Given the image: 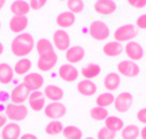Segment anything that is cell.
Instances as JSON below:
<instances>
[{"label": "cell", "instance_id": "obj_18", "mask_svg": "<svg viewBox=\"0 0 146 139\" xmlns=\"http://www.w3.org/2000/svg\"><path fill=\"white\" fill-rule=\"evenodd\" d=\"M21 135V127L18 122L11 121L1 129V139H20Z\"/></svg>", "mask_w": 146, "mask_h": 139}, {"label": "cell", "instance_id": "obj_29", "mask_svg": "<svg viewBox=\"0 0 146 139\" xmlns=\"http://www.w3.org/2000/svg\"><path fill=\"white\" fill-rule=\"evenodd\" d=\"M35 49H36V52H38L39 56L51 53V52H55L54 44H52V42L48 40L47 38H40V39L35 43Z\"/></svg>", "mask_w": 146, "mask_h": 139}, {"label": "cell", "instance_id": "obj_47", "mask_svg": "<svg viewBox=\"0 0 146 139\" xmlns=\"http://www.w3.org/2000/svg\"><path fill=\"white\" fill-rule=\"evenodd\" d=\"M0 29H1V22H0Z\"/></svg>", "mask_w": 146, "mask_h": 139}, {"label": "cell", "instance_id": "obj_27", "mask_svg": "<svg viewBox=\"0 0 146 139\" xmlns=\"http://www.w3.org/2000/svg\"><path fill=\"white\" fill-rule=\"evenodd\" d=\"M81 74L85 79H94L100 74V67L98 64L94 63H89L85 67H82Z\"/></svg>", "mask_w": 146, "mask_h": 139}, {"label": "cell", "instance_id": "obj_26", "mask_svg": "<svg viewBox=\"0 0 146 139\" xmlns=\"http://www.w3.org/2000/svg\"><path fill=\"white\" fill-rule=\"evenodd\" d=\"M11 12L13 16H26L30 12V5L25 0H15L11 4Z\"/></svg>", "mask_w": 146, "mask_h": 139}, {"label": "cell", "instance_id": "obj_40", "mask_svg": "<svg viewBox=\"0 0 146 139\" xmlns=\"http://www.w3.org/2000/svg\"><path fill=\"white\" fill-rule=\"evenodd\" d=\"M136 117H137V120H138V122L146 125V107H145V108H141L140 111L137 112Z\"/></svg>", "mask_w": 146, "mask_h": 139}, {"label": "cell", "instance_id": "obj_44", "mask_svg": "<svg viewBox=\"0 0 146 139\" xmlns=\"http://www.w3.org/2000/svg\"><path fill=\"white\" fill-rule=\"evenodd\" d=\"M5 1H7V0H0V9L5 5Z\"/></svg>", "mask_w": 146, "mask_h": 139}, {"label": "cell", "instance_id": "obj_11", "mask_svg": "<svg viewBox=\"0 0 146 139\" xmlns=\"http://www.w3.org/2000/svg\"><path fill=\"white\" fill-rule=\"evenodd\" d=\"M56 64H58V55H56V52H51V53L42 55L38 57L36 68L40 72H50L56 67Z\"/></svg>", "mask_w": 146, "mask_h": 139}, {"label": "cell", "instance_id": "obj_32", "mask_svg": "<svg viewBox=\"0 0 146 139\" xmlns=\"http://www.w3.org/2000/svg\"><path fill=\"white\" fill-rule=\"evenodd\" d=\"M140 131L141 129L134 124H129L127 126L123 127L121 133V139H137L140 136Z\"/></svg>", "mask_w": 146, "mask_h": 139}, {"label": "cell", "instance_id": "obj_49", "mask_svg": "<svg viewBox=\"0 0 146 139\" xmlns=\"http://www.w3.org/2000/svg\"><path fill=\"white\" fill-rule=\"evenodd\" d=\"M0 139H1V135H0Z\"/></svg>", "mask_w": 146, "mask_h": 139}, {"label": "cell", "instance_id": "obj_21", "mask_svg": "<svg viewBox=\"0 0 146 139\" xmlns=\"http://www.w3.org/2000/svg\"><path fill=\"white\" fill-rule=\"evenodd\" d=\"M123 51H124L123 43L117 40H110L103 45V53L108 57H117L123 53Z\"/></svg>", "mask_w": 146, "mask_h": 139}, {"label": "cell", "instance_id": "obj_19", "mask_svg": "<svg viewBox=\"0 0 146 139\" xmlns=\"http://www.w3.org/2000/svg\"><path fill=\"white\" fill-rule=\"evenodd\" d=\"M27 24H29V20L26 16H13L9 21V30L12 33L21 34L27 27Z\"/></svg>", "mask_w": 146, "mask_h": 139}, {"label": "cell", "instance_id": "obj_50", "mask_svg": "<svg viewBox=\"0 0 146 139\" xmlns=\"http://www.w3.org/2000/svg\"><path fill=\"white\" fill-rule=\"evenodd\" d=\"M145 53H146V51H145Z\"/></svg>", "mask_w": 146, "mask_h": 139}, {"label": "cell", "instance_id": "obj_9", "mask_svg": "<svg viewBox=\"0 0 146 139\" xmlns=\"http://www.w3.org/2000/svg\"><path fill=\"white\" fill-rule=\"evenodd\" d=\"M52 44L59 51H67L70 47V36L63 29H59L52 35Z\"/></svg>", "mask_w": 146, "mask_h": 139}, {"label": "cell", "instance_id": "obj_1", "mask_svg": "<svg viewBox=\"0 0 146 139\" xmlns=\"http://www.w3.org/2000/svg\"><path fill=\"white\" fill-rule=\"evenodd\" d=\"M34 48H35V40L29 33H21L16 35L11 43V52L18 59L29 56Z\"/></svg>", "mask_w": 146, "mask_h": 139}, {"label": "cell", "instance_id": "obj_39", "mask_svg": "<svg viewBox=\"0 0 146 139\" xmlns=\"http://www.w3.org/2000/svg\"><path fill=\"white\" fill-rule=\"evenodd\" d=\"M136 27L137 29H141V30H146V13L145 14H141L140 17L137 18Z\"/></svg>", "mask_w": 146, "mask_h": 139}, {"label": "cell", "instance_id": "obj_25", "mask_svg": "<svg viewBox=\"0 0 146 139\" xmlns=\"http://www.w3.org/2000/svg\"><path fill=\"white\" fill-rule=\"evenodd\" d=\"M13 70H15V74H17V76H26L31 70V60L27 57L18 59L13 67Z\"/></svg>", "mask_w": 146, "mask_h": 139}, {"label": "cell", "instance_id": "obj_31", "mask_svg": "<svg viewBox=\"0 0 146 139\" xmlns=\"http://www.w3.org/2000/svg\"><path fill=\"white\" fill-rule=\"evenodd\" d=\"M63 135H64L65 139H82L84 138V133H82V130L78 126H74V125L64 126Z\"/></svg>", "mask_w": 146, "mask_h": 139}, {"label": "cell", "instance_id": "obj_48", "mask_svg": "<svg viewBox=\"0 0 146 139\" xmlns=\"http://www.w3.org/2000/svg\"><path fill=\"white\" fill-rule=\"evenodd\" d=\"M59 1H64V0H59Z\"/></svg>", "mask_w": 146, "mask_h": 139}, {"label": "cell", "instance_id": "obj_6", "mask_svg": "<svg viewBox=\"0 0 146 139\" xmlns=\"http://www.w3.org/2000/svg\"><path fill=\"white\" fill-rule=\"evenodd\" d=\"M113 105L119 113H127L133 105V95L128 91H123L117 96H115Z\"/></svg>", "mask_w": 146, "mask_h": 139}, {"label": "cell", "instance_id": "obj_20", "mask_svg": "<svg viewBox=\"0 0 146 139\" xmlns=\"http://www.w3.org/2000/svg\"><path fill=\"white\" fill-rule=\"evenodd\" d=\"M121 85V78H120V74L117 72H111L108 73L103 79V86L107 91L112 92V91H116Z\"/></svg>", "mask_w": 146, "mask_h": 139}, {"label": "cell", "instance_id": "obj_38", "mask_svg": "<svg viewBox=\"0 0 146 139\" xmlns=\"http://www.w3.org/2000/svg\"><path fill=\"white\" fill-rule=\"evenodd\" d=\"M128 4L136 9H142L146 7V0H127Z\"/></svg>", "mask_w": 146, "mask_h": 139}, {"label": "cell", "instance_id": "obj_15", "mask_svg": "<svg viewBox=\"0 0 146 139\" xmlns=\"http://www.w3.org/2000/svg\"><path fill=\"white\" fill-rule=\"evenodd\" d=\"M116 8V3L113 0H97L94 4V11L98 13V14L102 16H110L115 13Z\"/></svg>", "mask_w": 146, "mask_h": 139}, {"label": "cell", "instance_id": "obj_28", "mask_svg": "<svg viewBox=\"0 0 146 139\" xmlns=\"http://www.w3.org/2000/svg\"><path fill=\"white\" fill-rule=\"evenodd\" d=\"M104 126L107 129H110L111 131L117 134L119 131L123 130V127H124V121H123L120 117L117 116H108L106 118V121H104Z\"/></svg>", "mask_w": 146, "mask_h": 139}, {"label": "cell", "instance_id": "obj_37", "mask_svg": "<svg viewBox=\"0 0 146 139\" xmlns=\"http://www.w3.org/2000/svg\"><path fill=\"white\" fill-rule=\"evenodd\" d=\"M46 4H47V0H30V1H29L30 9H33V11H39Z\"/></svg>", "mask_w": 146, "mask_h": 139}, {"label": "cell", "instance_id": "obj_45", "mask_svg": "<svg viewBox=\"0 0 146 139\" xmlns=\"http://www.w3.org/2000/svg\"><path fill=\"white\" fill-rule=\"evenodd\" d=\"M3 52H4V45H3V43L0 42V55L3 53Z\"/></svg>", "mask_w": 146, "mask_h": 139}, {"label": "cell", "instance_id": "obj_46", "mask_svg": "<svg viewBox=\"0 0 146 139\" xmlns=\"http://www.w3.org/2000/svg\"><path fill=\"white\" fill-rule=\"evenodd\" d=\"M85 139H97V138H93V136H88V138H85Z\"/></svg>", "mask_w": 146, "mask_h": 139}, {"label": "cell", "instance_id": "obj_16", "mask_svg": "<svg viewBox=\"0 0 146 139\" xmlns=\"http://www.w3.org/2000/svg\"><path fill=\"white\" fill-rule=\"evenodd\" d=\"M97 90H98V86L91 79L84 78L77 83V91H78V94L82 95V96H86V97L94 96L97 94Z\"/></svg>", "mask_w": 146, "mask_h": 139}, {"label": "cell", "instance_id": "obj_24", "mask_svg": "<svg viewBox=\"0 0 146 139\" xmlns=\"http://www.w3.org/2000/svg\"><path fill=\"white\" fill-rule=\"evenodd\" d=\"M15 78V70L13 67H11L7 63H0V83L8 85Z\"/></svg>", "mask_w": 146, "mask_h": 139}, {"label": "cell", "instance_id": "obj_10", "mask_svg": "<svg viewBox=\"0 0 146 139\" xmlns=\"http://www.w3.org/2000/svg\"><path fill=\"white\" fill-rule=\"evenodd\" d=\"M125 55H127L128 60H132V61H138L143 57V55H145V51H143L142 45L140 44L136 40H131V42L125 43Z\"/></svg>", "mask_w": 146, "mask_h": 139}, {"label": "cell", "instance_id": "obj_8", "mask_svg": "<svg viewBox=\"0 0 146 139\" xmlns=\"http://www.w3.org/2000/svg\"><path fill=\"white\" fill-rule=\"evenodd\" d=\"M117 73L123 77L133 78L140 74V67L136 61L132 60H123L117 64Z\"/></svg>", "mask_w": 146, "mask_h": 139}, {"label": "cell", "instance_id": "obj_42", "mask_svg": "<svg viewBox=\"0 0 146 139\" xmlns=\"http://www.w3.org/2000/svg\"><path fill=\"white\" fill-rule=\"evenodd\" d=\"M20 139H38V138H36V135H34L31 133H25L20 136Z\"/></svg>", "mask_w": 146, "mask_h": 139}, {"label": "cell", "instance_id": "obj_34", "mask_svg": "<svg viewBox=\"0 0 146 139\" xmlns=\"http://www.w3.org/2000/svg\"><path fill=\"white\" fill-rule=\"evenodd\" d=\"M108 111L107 108H102V107H94L90 109V117L95 121H106V118L108 117Z\"/></svg>", "mask_w": 146, "mask_h": 139}, {"label": "cell", "instance_id": "obj_22", "mask_svg": "<svg viewBox=\"0 0 146 139\" xmlns=\"http://www.w3.org/2000/svg\"><path fill=\"white\" fill-rule=\"evenodd\" d=\"M74 22H76V14L69 12V11L59 13L58 17H56V25L63 30L68 29V27H72Z\"/></svg>", "mask_w": 146, "mask_h": 139}, {"label": "cell", "instance_id": "obj_5", "mask_svg": "<svg viewBox=\"0 0 146 139\" xmlns=\"http://www.w3.org/2000/svg\"><path fill=\"white\" fill-rule=\"evenodd\" d=\"M22 85L30 91V92L38 91L44 85V78L42 77L40 73H35V72L27 73L26 76L24 77V79H22Z\"/></svg>", "mask_w": 146, "mask_h": 139}, {"label": "cell", "instance_id": "obj_7", "mask_svg": "<svg viewBox=\"0 0 146 139\" xmlns=\"http://www.w3.org/2000/svg\"><path fill=\"white\" fill-rule=\"evenodd\" d=\"M43 112L46 117L51 118V120H60L67 113V107L60 101H51V103L46 104Z\"/></svg>", "mask_w": 146, "mask_h": 139}, {"label": "cell", "instance_id": "obj_43", "mask_svg": "<svg viewBox=\"0 0 146 139\" xmlns=\"http://www.w3.org/2000/svg\"><path fill=\"white\" fill-rule=\"evenodd\" d=\"M140 136H141V139H146V125L141 129V131H140Z\"/></svg>", "mask_w": 146, "mask_h": 139}, {"label": "cell", "instance_id": "obj_23", "mask_svg": "<svg viewBox=\"0 0 146 139\" xmlns=\"http://www.w3.org/2000/svg\"><path fill=\"white\" fill-rule=\"evenodd\" d=\"M43 94L46 99L51 100V101H61L64 97V90L56 85H48L44 87Z\"/></svg>", "mask_w": 146, "mask_h": 139}, {"label": "cell", "instance_id": "obj_12", "mask_svg": "<svg viewBox=\"0 0 146 139\" xmlns=\"http://www.w3.org/2000/svg\"><path fill=\"white\" fill-rule=\"evenodd\" d=\"M27 101H29V105H30V108L34 112H40L46 107V96L40 90L30 92Z\"/></svg>", "mask_w": 146, "mask_h": 139}, {"label": "cell", "instance_id": "obj_30", "mask_svg": "<svg viewBox=\"0 0 146 139\" xmlns=\"http://www.w3.org/2000/svg\"><path fill=\"white\" fill-rule=\"evenodd\" d=\"M63 129H64V125L60 120H51L48 124L46 125L44 131L47 135L55 136V135H59V134L63 133Z\"/></svg>", "mask_w": 146, "mask_h": 139}, {"label": "cell", "instance_id": "obj_35", "mask_svg": "<svg viewBox=\"0 0 146 139\" xmlns=\"http://www.w3.org/2000/svg\"><path fill=\"white\" fill-rule=\"evenodd\" d=\"M67 7L68 11L72 13H81L85 8V4H84V0H67Z\"/></svg>", "mask_w": 146, "mask_h": 139}, {"label": "cell", "instance_id": "obj_14", "mask_svg": "<svg viewBox=\"0 0 146 139\" xmlns=\"http://www.w3.org/2000/svg\"><path fill=\"white\" fill-rule=\"evenodd\" d=\"M59 76L61 77L64 82H74L78 78V70L77 68L73 65V64H63L60 68H59Z\"/></svg>", "mask_w": 146, "mask_h": 139}, {"label": "cell", "instance_id": "obj_41", "mask_svg": "<svg viewBox=\"0 0 146 139\" xmlns=\"http://www.w3.org/2000/svg\"><path fill=\"white\" fill-rule=\"evenodd\" d=\"M8 118H7V116H4V115H1L0 113V129H3L4 126H5L7 124H8Z\"/></svg>", "mask_w": 146, "mask_h": 139}, {"label": "cell", "instance_id": "obj_17", "mask_svg": "<svg viewBox=\"0 0 146 139\" xmlns=\"http://www.w3.org/2000/svg\"><path fill=\"white\" fill-rule=\"evenodd\" d=\"M30 91L27 90L24 85H17L11 92V101L13 104H24L27 99H29Z\"/></svg>", "mask_w": 146, "mask_h": 139}, {"label": "cell", "instance_id": "obj_36", "mask_svg": "<svg viewBox=\"0 0 146 139\" xmlns=\"http://www.w3.org/2000/svg\"><path fill=\"white\" fill-rule=\"evenodd\" d=\"M97 139H116V133H113L110 129H107L106 126H103L98 131Z\"/></svg>", "mask_w": 146, "mask_h": 139}, {"label": "cell", "instance_id": "obj_33", "mask_svg": "<svg viewBox=\"0 0 146 139\" xmlns=\"http://www.w3.org/2000/svg\"><path fill=\"white\" fill-rule=\"evenodd\" d=\"M113 101H115V96H113V94H112V92H110V91L99 94L97 96V99H95L97 105L98 107H102V108H107V107L112 105Z\"/></svg>", "mask_w": 146, "mask_h": 139}, {"label": "cell", "instance_id": "obj_13", "mask_svg": "<svg viewBox=\"0 0 146 139\" xmlns=\"http://www.w3.org/2000/svg\"><path fill=\"white\" fill-rule=\"evenodd\" d=\"M85 48L81 47V45H70L69 48L65 51V59L69 64H77V63H81L85 57Z\"/></svg>", "mask_w": 146, "mask_h": 139}, {"label": "cell", "instance_id": "obj_2", "mask_svg": "<svg viewBox=\"0 0 146 139\" xmlns=\"http://www.w3.org/2000/svg\"><path fill=\"white\" fill-rule=\"evenodd\" d=\"M138 34V29L136 27V25L132 24H125L119 26L113 33V40H117L120 43H128L133 40Z\"/></svg>", "mask_w": 146, "mask_h": 139}, {"label": "cell", "instance_id": "obj_4", "mask_svg": "<svg viewBox=\"0 0 146 139\" xmlns=\"http://www.w3.org/2000/svg\"><path fill=\"white\" fill-rule=\"evenodd\" d=\"M27 108L24 104H8L5 107V116L12 122H21L27 117Z\"/></svg>", "mask_w": 146, "mask_h": 139}, {"label": "cell", "instance_id": "obj_3", "mask_svg": "<svg viewBox=\"0 0 146 139\" xmlns=\"http://www.w3.org/2000/svg\"><path fill=\"white\" fill-rule=\"evenodd\" d=\"M89 34L94 40L98 42H103L110 36V27L106 22L103 21H93L89 26Z\"/></svg>", "mask_w": 146, "mask_h": 139}]
</instances>
